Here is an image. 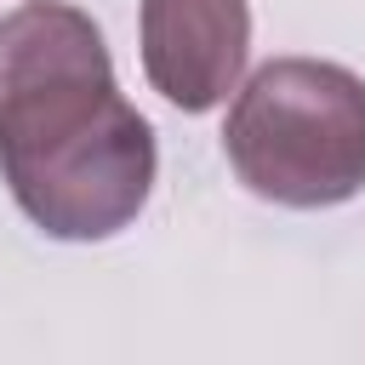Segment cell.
<instances>
[{"instance_id":"cell-1","label":"cell","mask_w":365,"mask_h":365,"mask_svg":"<svg viewBox=\"0 0 365 365\" xmlns=\"http://www.w3.org/2000/svg\"><path fill=\"white\" fill-rule=\"evenodd\" d=\"M154 125L125 103L103 29L63 0L0 17V177L51 240H114L154 194Z\"/></svg>"},{"instance_id":"cell-2","label":"cell","mask_w":365,"mask_h":365,"mask_svg":"<svg viewBox=\"0 0 365 365\" xmlns=\"http://www.w3.org/2000/svg\"><path fill=\"white\" fill-rule=\"evenodd\" d=\"M222 154L257 200L291 211L365 194V80L319 57L262 63L234 86Z\"/></svg>"},{"instance_id":"cell-3","label":"cell","mask_w":365,"mask_h":365,"mask_svg":"<svg viewBox=\"0 0 365 365\" xmlns=\"http://www.w3.org/2000/svg\"><path fill=\"white\" fill-rule=\"evenodd\" d=\"M143 74L182 108L205 114L228 103L251 57V6L245 0H143Z\"/></svg>"}]
</instances>
